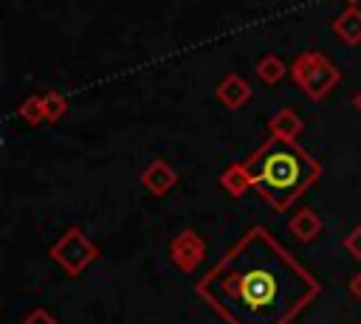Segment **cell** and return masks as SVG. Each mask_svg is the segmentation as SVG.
<instances>
[{"mask_svg":"<svg viewBox=\"0 0 361 324\" xmlns=\"http://www.w3.org/2000/svg\"><path fill=\"white\" fill-rule=\"evenodd\" d=\"M42 104H45V116H48V121H56L65 110H68V101H65V96H59L56 90H48V93H42Z\"/></svg>","mask_w":361,"mask_h":324,"instance_id":"obj_12","label":"cell"},{"mask_svg":"<svg viewBox=\"0 0 361 324\" xmlns=\"http://www.w3.org/2000/svg\"><path fill=\"white\" fill-rule=\"evenodd\" d=\"M240 163L248 175V183L274 208H288L322 175V163L316 158H310L296 141L276 138V135L262 141Z\"/></svg>","mask_w":361,"mask_h":324,"instance_id":"obj_2","label":"cell"},{"mask_svg":"<svg viewBox=\"0 0 361 324\" xmlns=\"http://www.w3.org/2000/svg\"><path fill=\"white\" fill-rule=\"evenodd\" d=\"M220 180H223V186H228L234 194H240L243 189L251 186V183H248V175H245V169H243V163H231Z\"/></svg>","mask_w":361,"mask_h":324,"instance_id":"obj_11","label":"cell"},{"mask_svg":"<svg viewBox=\"0 0 361 324\" xmlns=\"http://www.w3.org/2000/svg\"><path fill=\"white\" fill-rule=\"evenodd\" d=\"M319 290V282L262 225L248 228L195 285L226 324H288Z\"/></svg>","mask_w":361,"mask_h":324,"instance_id":"obj_1","label":"cell"},{"mask_svg":"<svg viewBox=\"0 0 361 324\" xmlns=\"http://www.w3.org/2000/svg\"><path fill=\"white\" fill-rule=\"evenodd\" d=\"M288 70H290V68H288L279 56H274V54H265V56L257 62V76H259L265 85H276Z\"/></svg>","mask_w":361,"mask_h":324,"instance_id":"obj_9","label":"cell"},{"mask_svg":"<svg viewBox=\"0 0 361 324\" xmlns=\"http://www.w3.org/2000/svg\"><path fill=\"white\" fill-rule=\"evenodd\" d=\"M290 79L310 96V99H324L336 82L341 79L338 68L322 54V51H302L293 65H290Z\"/></svg>","mask_w":361,"mask_h":324,"instance_id":"obj_3","label":"cell"},{"mask_svg":"<svg viewBox=\"0 0 361 324\" xmlns=\"http://www.w3.org/2000/svg\"><path fill=\"white\" fill-rule=\"evenodd\" d=\"M268 127H271V132L276 135V138H288V141H293L299 132H302V118L290 110V107H282V110H276L274 116H271V121H268Z\"/></svg>","mask_w":361,"mask_h":324,"instance_id":"obj_7","label":"cell"},{"mask_svg":"<svg viewBox=\"0 0 361 324\" xmlns=\"http://www.w3.org/2000/svg\"><path fill=\"white\" fill-rule=\"evenodd\" d=\"M144 183H147L152 192H164V189H169V186L175 183V172H172V166H169L166 161H155V163H149V169L144 172Z\"/></svg>","mask_w":361,"mask_h":324,"instance_id":"obj_8","label":"cell"},{"mask_svg":"<svg viewBox=\"0 0 361 324\" xmlns=\"http://www.w3.org/2000/svg\"><path fill=\"white\" fill-rule=\"evenodd\" d=\"M23 324H56V321H54V318H51L45 310H34V313H31V316H28Z\"/></svg>","mask_w":361,"mask_h":324,"instance_id":"obj_13","label":"cell"},{"mask_svg":"<svg viewBox=\"0 0 361 324\" xmlns=\"http://www.w3.org/2000/svg\"><path fill=\"white\" fill-rule=\"evenodd\" d=\"M353 104H355V110L361 113V90H355V93H353Z\"/></svg>","mask_w":361,"mask_h":324,"instance_id":"obj_15","label":"cell"},{"mask_svg":"<svg viewBox=\"0 0 361 324\" xmlns=\"http://www.w3.org/2000/svg\"><path fill=\"white\" fill-rule=\"evenodd\" d=\"M28 124H39V121H48V116H45V104H42V96H28L23 104H20V110H17Z\"/></svg>","mask_w":361,"mask_h":324,"instance_id":"obj_10","label":"cell"},{"mask_svg":"<svg viewBox=\"0 0 361 324\" xmlns=\"http://www.w3.org/2000/svg\"><path fill=\"white\" fill-rule=\"evenodd\" d=\"M214 93H217V99H220L228 110H237V107H243V104L251 99V85H248L243 76L228 73V76H223V79L217 82Z\"/></svg>","mask_w":361,"mask_h":324,"instance_id":"obj_5","label":"cell"},{"mask_svg":"<svg viewBox=\"0 0 361 324\" xmlns=\"http://www.w3.org/2000/svg\"><path fill=\"white\" fill-rule=\"evenodd\" d=\"M54 256L62 262V268H65L68 273H79V270L96 256V248L73 228V231H68V234L59 239V245L54 248Z\"/></svg>","mask_w":361,"mask_h":324,"instance_id":"obj_4","label":"cell"},{"mask_svg":"<svg viewBox=\"0 0 361 324\" xmlns=\"http://www.w3.org/2000/svg\"><path fill=\"white\" fill-rule=\"evenodd\" d=\"M350 248H353L355 254H361V228H358V231L350 237Z\"/></svg>","mask_w":361,"mask_h":324,"instance_id":"obj_14","label":"cell"},{"mask_svg":"<svg viewBox=\"0 0 361 324\" xmlns=\"http://www.w3.org/2000/svg\"><path fill=\"white\" fill-rule=\"evenodd\" d=\"M347 3H350V6H355V3H358V0H347Z\"/></svg>","mask_w":361,"mask_h":324,"instance_id":"obj_16","label":"cell"},{"mask_svg":"<svg viewBox=\"0 0 361 324\" xmlns=\"http://www.w3.org/2000/svg\"><path fill=\"white\" fill-rule=\"evenodd\" d=\"M330 28L347 42V45H358L361 42V8L358 6H347L333 23Z\"/></svg>","mask_w":361,"mask_h":324,"instance_id":"obj_6","label":"cell"}]
</instances>
